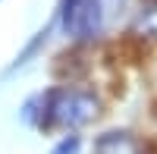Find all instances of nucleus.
I'll return each instance as SVG.
<instances>
[{
    "label": "nucleus",
    "instance_id": "nucleus-2",
    "mask_svg": "<svg viewBox=\"0 0 157 154\" xmlns=\"http://www.w3.org/2000/svg\"><path fill=\"white\" fill-rule=\"evenodd\" d=\"M78 151V135H69V138H63V142L54 148V154H75Z\"/></svg>",
    "mask_w": 157,
    "mask_h": 154
},
{
    "label": "nucleus",
    "instance_id": "nucleus-1",
    "mask_svg": "<svg viewBox=\"0 0 157 154\" xmlns=\"http://www.w3.org/2000/svg\"><path fill=\"white\" fill-rule=\"evenodd\" d=\"M94 154H138V142L129 132H107L98 138Z\"/></svg>",
    "mask_w": 157,
    "mask_h": 154
}]
</instances>
